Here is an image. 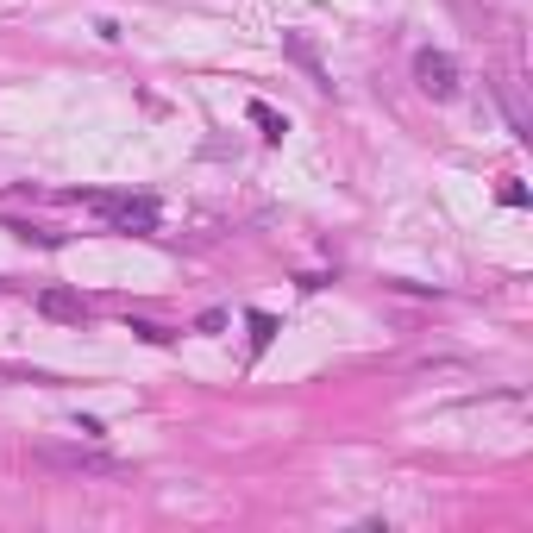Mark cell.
Masks as SVG:
<instances>
[{
	"label": "cell",
	"mask_w": 533,
	"mask_h": 533,
	"mask_svg": "<svg viewBox=\"0 0 533 533\" xmlns=\"http://www.w3.org/2000/svg\"><path fill=\"white\" fill-rule=\"evenodd\" d=\"M270 339H276V320H270V314H251V345H258V352H264Z\"/></svg>",
	"instance_id": "obj_7"
},
{
	"label": "cell",
	"mask_w": 533,
	"mask_h": 533,
	"mask_svg": "<svg viewBox=\"0 0 533 533\" xmlns=\"http://www.w3.org/2000/svg\"><path fill=\"white\" fill-rule=\"evenodd\" d=\"M195 333H226V308H207V314L195 320Z\"/></svg>",
	"instance_id": "obj_9"
},
{
	"label": "cell",
	"mask_w": 533,
	"mask_h": 533,
	"mask_svg": "<svg viewBox=\"0 0 533 533\" xmlns=\"http://www.w3.org/2000/svg\"><path fill=\"white\" fill-rule=\"evenodd\" d=\"M132 333H138V339H151V345H164V339H170V327H157V320H132Z\"/></svg>",
	"instance_id": "obj_8"
},
{
	"label": "cell",
	"mask_w": 533,
	"mask_h": 533,
	"mask_svg": "<svg viewBox=\"0 0 533 533\" xmlns=\"http://www.w3.org/2000/svg\"><path fill=\"white\" fill-rule=\"evenodd\" d=\"M88 207H101L113 220V233H157V201L151 195H88Z\"/></svg>",
	"instance_id": "obj_1"
},
{
	"label": "cell",
	"mask_w": 533,
	"mask_h": 533,
	"mask_svg": "<svg viewBox=\"0 0 533 533\" xmlns=\"http://www.w3.org/2000/svg\"><path fill=\"white\" fill-rule=\"evenodd\" d=\"M414 82H421V95H433V101H452L458 95V63H452V51H414Z\"/></svg>",
	"instance_id": "obj_3"
},
{
	"label": "cell",
	"mask_w": 533,
	"mask_h": 533,
	"mask_svg": "<svg viewBox=\"0 0 533 533\" xmlns=\"http://www.w3.org/2000/svg\"><path fill=\"white\" fill-rule=\"evenodd\" d=\"M245 113H251V126H264V138H283V132H289V120H283L270 101H251Z\"/></svg>",
	"instance_id": "obj_6"
},
{
	"label": "cell",
	"mask_w": 533,
	"mask_h": 533,
	"mask_svg": "<svg viewBox=\"0 0 533 533\" xmlns=\"http://www.w3.org/2000/svg\"><path fill=\"white\" fill-rule=\"evenodd\" d=\"M283 51L301 63V69H308V76L320 82V88H333V76H327V63H320V51H314V44L308 38H301V32H283Z\"/></svg>",
	"instance_id": "obj_5"
},
{
	"label": "cell",
	"mask_w": 533,
	"mask_h": 533,
	"mask_svg": "<svg viewBox=\"0 0 533 533\" xmlns=\"http://www.w3.org/2000/svg\"><path fill=\"white\" fill-rule=\"evenodd\" d=\"M44 465L76 471V477H120L126 471L113 452H95V446H44Z\"/></svg>",
	"instance_id": "obj_2"
},
{
	"label": "cell",
	"mask_w": 533,
	"mask_h": 533,
	"mask_svg": "<svg viewBox=\"0 0 533 533\" xmlns=\"http://www.w3.org/2000/svg\"><path fill=\"white\" fill-rule=\"evenodd\" d=\"M38 314L57 320V327H82V320H88V301H82L76 289H38Z\"/></svg>",
	"instance_id": "obj_4"
}]
</instances>
